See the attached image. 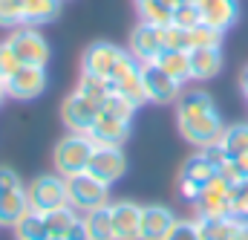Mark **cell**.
Returning <instances> with one entry per match:
<instances>
[{"label": "cell", "instance_id": "cell-20", "mask_svg": "<svg viewBox=\"0 0 248 240\" xmlns=\"http://www.w3.org/2000/svg\"><path fill=\"white\" fill-rule=\"evenodd\" d=\"M63 0H23V26H44L61 15Z\"/></svg>", "mask_w": 248, "mask_h": 240}, {"label": "cell", "instance_id": "cell-42", "mask_svg": "<svg viewBox=\"0 0 248 240\" xmlns=\"http://www.w3.org/2000/svg\"><path fill=\"white\" fill-rule=\"evenodd\" d=\"M136 3H139V0H136Z\"/></svg>", "mask_w": 248, "mask_h": 240}, {"label": "cell", "instance_id": "cell-8", "mask_svg": "<svg viewBox=\"0 0 248 240\" xmlns=\"http://www.w3.org/2000/svg\"><path fill=\"white\" fill-rule=\"evenodd\" d=\"M6 96L17 99V102H32L38 96H44L49 78H46V67H38V64H20L6 81Z\"/></svg>", "mask_w": 248, "mask_h": 240}, {"label": "cell", "instance_id": "cell-12", "mask_svg": "<svg viewBox=\"0 0 248 240\" xmlns=\"http://www.w3.org/2000/svg\"><path fill=\"white\" fill-rule=\"evenodd\" d=\"M228 194H231V182L217 174L214 180L202 188V194L193 200L196 214H199V217H231Z\"/></svg>", "mask_w": 248, "mask_h": 240}, {"label": "cell", "instance_id": "cell-29", "mask_svg": "<svg viewBox=\"0 0 248 240\" xmlns=\"http://www.w3.org/2000/svg\"><path fill=\"white\" fill-rule=\"evenodd\" d=\"M81 96H87L90 102H95L98 107L104 104V99L113 93V87H110V81H104V78H98V75H90V72H81V78H78V87H75Z\"/></svg>", "mask_w": 248, "mask_h": 240}, {"label": "cell", "instance_id": "cell-3", "mask_svg": "<svg viewBox=\"0 0 248 240\" xmlns=\"http://www.w3.org/2000/svg\"><path fill=\"white\" fill-rule=\"evenodd\" d=\"M66 206L75 208L78 214H90L95 208L110 206V185L93 177L90 171L66 177Z\"/></svg>", "mask_w": 248, "mask_h": 240}, {"label": "cell", "instance_id": "cell-41", "mask_svg": "<svg viewBox=\"0 0 248 240\" xmlns=\"http://www.w3.org/2000/svg\"><path fill=\"white\" fill-rule=\"evenodd\" d=\"M187 3H199V0H187Z\"/></svg>", "mask_w": 248, "mask_h": 240}, {"label": "cell", "instance_id": "cell-19", "mask_svg": "<svg viewBox=\"0 0 248 240\" xmlns=\"http://www.w3.org/2000/svg\"><path fill=\"white\" fill-rule=\"evenodd\" d=\"M176 220L168 206H141V240H165Z\"/></svg>", "mask_w": 248, "mask_h": 240}, {"label": "cell", "instance_id": "cell-40", "mask_svg": "<svg viewBox=\"0 0 248 240\" xmlns=\"http://www.w3.org/2000/svg\"><path fill=\"white\" fill-rule=\"evenodd\" d=\"M49 240H66V238H49Z\"/></svg>", "mask_w": 248, "mask_h": 240}, {"label": "cell", "instance_id": "cell-35", "mask_svg": "<svg viewBox=\"0 0 248 240\" xmlns=\"http://www.w3.org/2000/svg\"><path fill=\"white\" fill-rule=\"evenodd\" d=\"M165 240H202V238H199L196 220H176L173 229L165 235Z\"/></svg>", "mask_w": 248, "mask_h": 240}, {"label": "cell", "instance_id": "cell-39", "mask_svg": "<svg viewBox=\"0 0 248 240\" xmlns=\"http://www.w3.org/2000/svg\"><path fill=\"white\" fill-rule=\"evenodd\" d=\"M3 99H6V84H3V78H0V104H3Z\"/></svg>", "mask_w": 248, "mask_h": 240}, {"label": "cell", "instance_id": "cell-26", "mask_svg": "<svg viewBox=\"0 0 248 240\" xmlns=\"http://www.w3.org/2000/svg\"><path fill=\"white\" fill-rule=\"evenodd\" d=\"M15 232H17V240H49V229H46V220H44V214H38V211H26L17 223H15Z\"/></svg>", "mask_w": 248, "mask_h": 240}, {"label": "cell", "instance_id": "cell-28", "mask_svg": "<svg viewBox=\"0 0 248 240\" xmlns=\"http://www.w3.org/2000/svg\"><path fill=\"white\" fill-rule=\"evenodd\" d=\"M136 9H139L141 20L156 23V26H168V23L173 20V6L165 3V0H139Z\"/></svg>", "mask_w": 248, "mask_h": 240}, {"label": "cell", "instance_id": "cell-25", "mask_svg": "<svg viewBox=\"0 0 248 240\" xmlns=\"http://www.w3.org/2000/svg\"><path fill=\"white\" fill-rule=\"evenodd\" d=\"M44 220H46V229H49L52 238H66V235L81 223V214H78L75 208L63 206V208H55V211L44 214Z\"/></svg>", "mask_w": 248, "mask_h": 240}, {"label": "cell", "instance_id": "cell-32", "mask_svg": "<svg viewBox=\"0 0 248 240\" xmlns=\"http://www.w3.org/2000/svg\"><path fill=\"white\" fill-rule=\"evenodd\" d=\"M228 206H231V217H240L248 220V180L231 185V194H228Z\"/></svg>", "mask_w": 248, "mask_h": 240}, {"label": "cell", "instance_id": "cell-5", "mask_svg": "<svg viewBox=\"0 0 248 240\" xmlns=\"http://www.w3.org/2000/svg\"><path fill=\"white\" fill-rule=\"evenodd\" d=\"M26 211H29V200L20 174L9 165H0V226H15Z\"/></svg>", "mask_w": 248, "mask_h": 240}, {"label": "cell", "instance_id": "cell-21", "mask_svg": "<svg viewBox=\"0 0 248 240\" xmlns=\"http://www.w3.org/2000/svg\"><path fill=\"white\" fill-rule=\"evenodd\" d=\"M196 226H199L202 240H228L243 226V220L240 217H199Z\"/></svg>", "mask_w": 248, "mask_h": 240}, {"label": "cell", "instance_id": "cell-16", "mask_svg": "<svg viewBox=\"0 0 248 240\" xmlns=\"http://www.w3.org/2000/svg\"><path fill=\"white\" fill-rule=\"evenodd\" d=\"M95 145H113V148H122L130 136V121L127 119H119L107 110H98V116L93 121L90 133H87Z\"/></svg>", "mask_w": 248, "mask_h": 240}, {"label": "cell", "instance_id": "cell-27", "mask_svg": "<svg viewBox=\"0 0 248 240\" xmlns=\"http://www.w3.org/2000/svg\"><path fill=\"white\" fill-rule=\"evenodd\" d=\"M113 90L124 96L130 104H136V107H141L144 102H147V96H144V81H141V67H136L133 72H127L122 81H116L113 84Z\"/></svg>", "mask_w": 248, "mask_h": 240}, {"label": "cell", "instance_id": "cell-10", "mask_svg": "<svg viewBox=\"0 0 248 240\" xmlns=\"http://www.w3.org/2000/svg\"><path fill=\"white\" fill-rule=\"evenodd\" d=\"M141 81H144V96L153 104H176L182 96V84L173 81L159 64H141Z\"/></svg>", "mask_w": 248, "mask_h": 240}, {"label": "cell", "instance_id": "cell-11", "mask_svg": "<svg viewBox=\"0 0 248 240\" xmlns=\"http://www.w3.org/2000/svg\"><path fill=\"white\" fill-rule=\"evenodd\" d=\"M162 52H165V35H162V26L141 20V23L130 32V55L139 61V64H153Z\"/></svg>", "mask_w": 248, "mask_h": 240}, {"label": "cell", "instance_id": "cell-6", "mask_svg": "<svg viewBox=\"0 0 248 240\" xmlns=\"http://www.w3.org/2000/svg\"><path fill=\"white\" fill-rule=\"evenodd\" d=\"M29 208L38 214H49L55 208L66 206V180L61 174H41L26 185Z\"/></svg>", "mask_w": 248, "mask_h": 240}, {"label": "cell", "instance_id": "cell-13", "mask_svg": "<svg viewBox=\"0 0 248 240\" xmlns=\"http://www.w3.org/2000/svg\"><path fill=\"white\" fill-rule=\"evenodd\" d=\"M87 171H90L93 177H98L101 182L113 185V182H119L124 174H127V156H124L122 148H113V145H95Z\"/></svg>", "mask_w": 248, "mask_h": 240}, {"label": "cell", "instance_id": "cell-34", "mask_svg": "<svg viewBox=\"0 0 248 240\" xmlns=\"http://www.w3.org/2000/svg\"><path fill=\"white\" fill-rule=\"evenodd\" d=\"M170 23H179V26H185V29H193L196 23H202L199 6H196V3H187V0H182V3L173 9V20H170Z\"/></svg>", "mask_w": 248, "mask_h": 240}, {"label": "cell", "instance_id": "cell-24", "mask_svg": "<svg viewBox=\"0 0 248 240\" xmlns=\"http://www.w3.org/2000/svg\"><path fill=\"white\" fill-rule=\"evenodd\" d=\"M84 226H87V238L90 240H116L113 238V217H110V206L95 208L90 214H81Z\"/></svg>", "mask_w": 248, "mask_h": 240}, {"label": "cell", "instance_id": "cell-18", "mask_svg": "<svg viewBox=\"0 0 248 240\" xmlns=\"http://www.w3.org/2000/svg\"><path fill=\"white\" fill-rule=\"evenodd\" d=\"M187 61H190V81H211L222 69V50L196 47V50H187Z\"/></svg>", "mask_w": 248, "mask_h": 240}, {"label": "cell", "instance_id": "cell-33", "mask_svg": "<svg viewBox=\"0 0 248 240\" xmlns=\"http://www.w3.org/2000/svg\"><path fill=\"white\" fill-rule=\"evenodd\" d=\"M162 35H165V50H190V41H187V29L179 23H168L162 26Z\"/></svg>", "mask_w": 248, "mask_h": 240}, {"label": "cell", "instance_id": "cell-4", "mask_svg": "<svg viewBox=\"0 0 248 240\" xmlns=\"http://www.w3.org/2000/svg\"><path fill=\"white\" fill-rule=\"evenodd\" d=\"M176 124H179L182 139L190 142L193 148H199V151L217 145L219 136H222V130H225V124L219 119L217 107H211V110H196V113H176Z\"/></svg>", "mask_w": 248, "mask_h": 240}, {"label": "cell", "instance_id": "cell-7", "mask_svg": "<svg viewBox=\"0 0 248 240\" xmlns=\"http://www.w3.org/2000/svg\"><path fill=\"white\" fill-rule=\"evenodd\" d=\"M6 44L12 47V52L17 55L20 64H38V67H46L49 61V41L38 32V26H17L12 29V35L6 38Z\"/></svg>", "mask_w": 248, "mask_h": 240}, {"label": "cell", "instance_id": "cell-17", "mask_svg": "<svg viewBox=\"0 0 248 240\" xmlns=\"http://www.w3.org/2000/svg\"><path fill=\"white\" fill-rule=\"evenodd\" d=\"M196 6H199L202 23H208L219 32H228L240 17V3L237 0H199Z\"/></svg>", "mask_w": 248, "mask_h": 240}, {"label": "cell", "instance_id": "cell-37", "mask_svg": "<svg viewBox=\"0 0 248 240\" xmlns=\"http://www.w3.org/2000/svg\"><path fill=\"white\" fill-rule=\"evenodd\" d=\"M240 87H243V93H246V99H248V67L243 69V78H240Z\"/></svg>", "mask_w": 248, "mask_h": 240}, {"label": "cell", "instance_id": "cell-1", "mask_svg": "<svg viewBox=\"0 0 248 240\" xmlns=\"http://www.w3.org/2000/svg\"><path fill=\"white\" fill-rule=\"evenodd\" d=\"M136 67H141V64L130 55V50H122V47L107 44V41L90 44V50H87L84 58H81V72L98 75V78L110 81V87H113L116 81H122L127 72H133Z\"/></svg>", "mask_w": 248, "mask_h": 240}, {"label": "cell", "instance_id": "cell-14", "mask_svg": "<svg viewBox=\"0 0 248 240\" xmlns=\"http://www.w3.org/2000/svg\"><path fill=\"white\" fill-rule=\"evenodd\" d=\"M98 104L95 102H90L87 96H81L78 90L75 93H69L66 99H63L61 104V119L66 124V130H75V133H90V127H93V121L98 116Z\"/></svg>", "mask_w": 248, "mask_h": 240}, {"label": "cell", "instance_id": "cell-22", "mask_svg": "<svg viewBox=\"0 0 248 240\" xmlns=\"http://www.w3.org/2000/svg\"><path fill=\"white\" fill-rule=\"evenodd\" d=\"M217 145H219V151H222L228 159H237V156L248 154V124L246 121H237V124L225 127Z\"/></svg>", "mask_w": 248, "mask_h": 240}, {"label": "cell", "instance_id": "cell-9", "mask_svg": "<svg viewBox=\"0 0 248 240\" xmlns=\"http://www.w3.org/2000/svg\"><path fill=\"white\" fill-rule=\"evenodd\" d=\"M214 177H217V165L205 156V151L187 156L185 165H182V174H179V191H182V197L193 203L202 194V188L214 180Z\"/></svg>", "mask_w": 248, "mask_h": 240}, {"label": "cell", "instance_id": "cell-23", "mask_svg": "<svg viewBox=\"0 0 248 240\" xmlns=\"http://www.w3.org/2000/svg\"><path fill=\"white\" fill-rule=\"evenodd\" d=\"M153 64H159V67H162L173 81H179V84H187V81H190V61H187L185 50H165Z\"/></svg>", "mask_w": 248, "mask_h": 240}, {"label": "cell", "instance_id": "cell-15", "mask_svg": "<svg viewBox=\"0 0 248 240\" xmlns=\"http://www.w3.org/2000/svg\"><path fill=\"white\" fill-rule=\"evenodd\" d=\"M110 217L116 240H141V206H136L133 200L110 203Z\"/></svg>", "mask_w": 248, "mask_h": 240}, {"label": "cell", "instance_id": "cell-31", "mask_svg": "<svg viewBox=\"0 0 248 240\" xmlns=\"http://www.w3.org/2000/svg\"><path fill=\"white\" fill-rule=\"evenodd\" d=\"M0 26L3 29L23 26V0H0Z\"/></svg>", "mask_w": 248, "mask_h": 240}, {"label": "cell", "instance_id": "cell-36", "mask_svg": "<svg viewBox=\"0 0 248 240\" xmlns=\"http://www.w3.org/2000/svg\"><path fill=\"white\" fill-rule=\"evenodd\" d=\"M17 67H20L17 55H15V52H12V47L3 41V44H0V78L6 81V78H9V75L17 69Z\"/></svg>", "mask_w": 248, "mask_h": 240}, {"label": "cell", "instance_id": "cell-30", "mask_svg": "<svg viewBox=\"0 0 248 240\" xmlns=\"http://www.w3.org/2000/svg\"><path fill=\"white\" fill-rule=\"evenodd\" d=\"M222 35L219 29L208 26V23H196L193 29H187V41H190V50L196 47H222Z\"/></svg>", "mask_w": 248, "mask_h": 240}, {"label": "cell", "instance_id": "cell-38", "mask_svg": "<svg viewBox=\"0 0 248 240\" xmlns=\"http://www.w3.org/2000/svg\"><path fill=\"white\" fill-rule=\"evenodd\" d=\"M240 235H243V240H248V220H243V226H240Z\"/></svg>", "mask_w": 248, "mask_h": 240}, {"label": "cell", "instance_id": "cell-2", "mask_svg": "<svg viewBox=\"0 0 248 240\" xmlns=\"http://www.w3.org/2000/svg\"><path fill=\"white\" fill-rule=\"evenodd\" d=\"M93 151H95V142L87 136V133H75L69 130L63 139H58L55 151H52V165H55V174L66 177H75V174H84L90 168V159H93Z\"/></svg>", "mask_w": 248, "mask_h": 240}]
</instances>
